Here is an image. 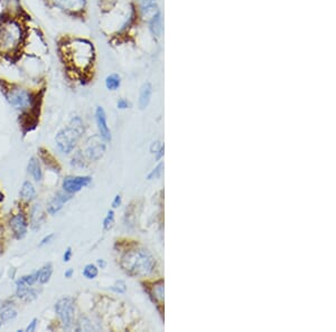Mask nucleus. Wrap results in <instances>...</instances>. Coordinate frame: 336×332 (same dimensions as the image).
I'll return each mask as SVG.
<instances>
[{
  "mask_svg": "<svg viewBox=\"0 0 336 332\" xmlns=\"http://www.w3.org/2000/svg\"><path fill=\"white\" fill-rule=\"evenodd\" d=\"M62 55L72 69L84 73L93 64L94 49L86 39H73L62 46Z\"/></svg>",
  "mask_w": 336,
  "mask_h": 332,
  "instance_id": "obj_1",
  "label": "nucleus"
},
{
  "mask_svg": "<svg viewBox=\"0 0 336 332\" xmlns=\"http://www.w3.org/2000/svg\"><path fill=\"white\" fill-rule=\"evenodd\" d=\"M121 267L128 275L134 278H146L155 271L156 260L149 250L134 249L121 257Z\"/></svg>",
  "mask_w": 336,
  "mask_h": 332,
  "instance_id": "obj_2",
  "label": "nucleus"
},
{
  "mask_svg": "<svg viewBox=\"0 0 336 332\" xmlns=\"http://www.w3.org/2000/svg\"><path fill=\"white\" fill-rule=\"evenodd\" d=\"M83 132L84 128L81 117H73L68 127L58 131L55 136V142H56L58 150L65 154L72 152Z\"/></svg>",
  "mask_w": 336,
  "mask_h": 332,
  "instance_id": "obj_3",
  "label": "nucleus"
},
{
  "mask_svg": "<svg viewBox=\"0 0 336 332\" xmlns=\"http://www.w3.org/2000/svg\"><path fill=\"white\" fill-rule=\"evenodd\" d=\"M24 32L20 23L14 18H7L2 20L0 27V44L7 50H17L23 44Z\"/></svg>",
  "mask_w": 336,
  "mask_h": 332,
  "instance_id": "obj_4",
  "label": "nucleus"
},
{
  "mask_svg": "<svg viewBox=\"0 0 336 332\" xmlns=\"http://www.w3.org/2000/svg\"><path fill=\"white\" fill-rule=\"evenodd\" d=\"M3 93H5L7 101L16 109L24 110L31 106L32 111L36 112L34 109L38 108V97H34L31 92L25 90V88L13 86L9 90H3Z\"/></svg>",
  "mask_w": 336,
  "mask_h": 332,
  "instance_id": "obj_5",
  "label": "nucleus"
},
{
  "mask_svg": "<svg viewBox=\"0 0 336 332\" xmlns=\"http://www.w3.org/2000/svg\"><path fill=\"white\" fill-rule=\"evenodd\" d=\"M55 312L60 316L63 326L66 329H70L74 322V302L70 298H63L55 304Z\"/></svg>",
  "mask_w": 336,
  "mask_h": 332,
  "instance_id": "obj_6",
  "label": "nucleus"
},
{
  "mask_svg": "<svg viewBox=\"0 0 336 332\" xmlns=\"http://www.w3.org/2000/svg\"><path fill=\"white\" fill-rule=\"evenodd\" d=\"M92 178L88 176H79V177H66L63 182V189L69 194H75L82 189V188L88 186L91 183Z\"/></svg>",
  "mask_w": 336,
  "mask_h": 332,
  "instance_id": "obj_7",
  "label": "nucleus"
},
{
  "mask_svg": "<svg viewBox=\"0 0 336 332\" xmlns=\"http://www.w3.org/2000/svg\"><path fill=\"white\" fill-rule=\"evenodd\" d=\"M54 5L69 14H79L86 8L87 0H52Z\"/></svg>",
  "mask_w": 336,
  "mask_h": 332,
  "instance_id": "obj_8",
  "label": "nucleus"
},
{
  "mask_svg": "<svg viewBox=\"0 0 336 332\" xmlns=\"http://www.w3.org/2000/svg\"><path fill=\"white\" fill-rule=\"evenodd\" d=\"M95 121H97L99 133L101 135V138L106 142L111 141V131H110L108 127V122H106V111L102 106H98L97 110H95Z\"/></svg>",
  "mask_w": 336,
  "mask_h": 332,
  "instance_id": "obj_9",
  "label": "nucleus"
},
{
  "mask_svg": "<svg viewBox=\"0 0 336 332\" xmlns=\"http://www.w3.org/2000/svg\"><path fill=\"white\" fill-rule=\"evenodd\" d=\"M73 198L72 194H69L64 191V193H58L51 199V201L47 205V213L50 215H55V214L60 212L63 208L64 204H66L69 200H71Z\"/></svg>",
  "mask_w": 336,
  "mask_h": 332,
  "instance_id": "obj_10",
  "label": "nucleus"
},
{
  "mask_svg": "<svg viewBox=\"0 0 336 332\" xmlns=\"http://www.w3.org/2000/svg\"><path fill=\"white\" fill-rule=\"evenodd\" d=\"M10 227H12L14 235L16 236L17 239L25 237L26 233H27L28 224L23 214H18V215L12 217V219H10Z\"/></svg>",
  "mask_w": 336,
  "mask_h": 332,
  "instance_id": "obj_11",
  "label": "nucleus"
},
{
  "mask_svg": "<svg viewBox=\"0 0 336 332\" xmlns=\"http://www.w3.org/2000/svg\"><path fill=\"white\" fill-rule=\"evenodd\" d=\"M151 95H153V86H151V84L149 82H147L143 84L141 88H140L138 101L140 110L147 109V106L149 105V103L151 101Z\"/></svg>",
  "mask_w": 336,
  "mask_h": 332,
  "instance_id": "obj_12",
  "label": "nucleus"
},
{
  "mask_svg": "<svg viewBox=\"0 0 336 332\" xmlns=\"http://www.w3.org/2000/svg\"><path fill=\"white\" fill-rule=\"evenodd\" d=\"M27 170L29 173H31V176L33 177V178H34L35 182H40V180H42L43 171H42V168H40V164L37 158L32 157L31 159H29Z\"/></svg>",
  "mask_w": 336,
  "mask_h": 332,
  "instance_id": "obj_13",
  "label": "nucleus"
},
{
  "mask_svg": "<svg viewBox=\"0 0 336 332\" xmlns=\"http://www.w3.org/2000/svg\"><path fill=\"white\" fill-rule=\"evenodd\" d=\"M150 298H153L156 303H162L164 301V281H158L151 286V290L148 291Z\"/></svg>",
  "mask_w": 336,
  "mask_h": 332,
  "instance_id": "obj_14",
  "label": "nucleus"
},
{
  "mask_svg": "<svg viewBox=\"0 0 336 332\" xmlns=\"http://www.w3.org/2000/svg\"><path fill=\"white\" fill-rule=\"evenodd\" d=\"M20 196L23 199L27 201H32L36 198V190L35 187L33 186V183L31 182H25L21 186L20 189Z\"/></svg>",
  "mask_w": 336,
  "mask_h": 332,
  "instance_id": "obj_15",
  "label": "nucleus"
},
{
  "mask_svg": "<svg viewBox=\"0 0 336 332\" xmlns=\"http://www.w3.org/2000/svg\"><path fill=\"white\" fill-rule=\"evenodd\" d=\"M105 152H106V146L102 145V143L101 145L98 143V145H93V146L88 147V150H87L88 157L90 158L91 160H99L100 158H102Z\"/></svg>",
  "mask_w": 336,
  "mask_h": 332,
  "instance_id": "obj_16",
  "label": "nucleus"
},
{
  "mask_svg": "<svg viewBox=\"0 0 336 332\" xmlns=\"http://www.w3.org/2000/svg\"><path fill=\"white\" fill-rule=\"evenodd\" d=\"M149 29L151 32V34L156 37H159L161 34V16L160 13H158L155 15V16L149 19Z\"/></svg>",
  "mask_w": 336,
  "mask_h": 332,
  "instance_id": "obj_17",
  "label": "nucleus"
},
{
  "mask_svg": "<svg viewBox=\"0 0 336 332\" xmlns=\"http://www.w3.org/2000/svg\"><path fill=\"white\" fill-rule=\"evenodd\" d=\"M43 219H44V215H43L42 208L39 207V205H35V207L32 212V227H33V230H37V228H39Z\"/></svg>",
  "mask_w": 336,
  "mask_h": 332,
  "instance_id": "obj_18",
  "label": "nucleus"
},
{
  "mask_svg": "<svg viewBox=\"0 0 336 332\" xmlns=\"http://www.w3.org/2000/svg\"><path fill=\"white\" fill-rule=\"evenodd\" d=\"M121 85V79L118 74L113 73L110 74L109 76H106V87L108 88L109 91H116Z\"/></svg>",
  "mask_w": 336,
  "mask_h": 332,
  "instance_id": "obj_19",
  "label": "nucleus"
},
{
  "mask_svg": "<svg viewBox=\"0 0 336 332\" xmlns=\"http://www.w3.org/2000/svg\"><path fill=\"white\" fill-rule=\"evenodd\" d=\"M52 273H53V266H52V264L49 263L45 266L42 267L39 270V278H38V281L39 283L42 284H45L50 281L51 276H52Z\"/></svg>",
  "mask_w": 336,
  "mask_h": 332,
  "instance_id": "obj_20",
  "label": "nucleus"
},
{
  "mask_svg": "<svg viewBox=\"0 0 336 332\" xmlns=\"http://www.w3.org/2000/svg\"><path fill=\"white\" fill-rule=\"evenodd\" d=\"M83 276L88 280H93L99 274V267L94 264H87L83 268Z\"/></svg>",
  "mask_w": 336,
  "mask_h": 332,
  "instance_id": "obj_21",
  "label": "nucleus"
},
{
  "mask_svg": "<svg viewBox=\"0 0 336 332\" xmlns=\"http://www.w3.org/2000/svg\"><path fill=\"white\" fill-rule=\"evenodd\" d=\"M16 286H17V289H16V295H17V297L20 298V299H25L26 295L28 294L29 290H31V289H29V286L24 282L23 279L18 280V281L16 282Z\"/></svg>",
  "mask_w": 336,
  "mask_h": 332,
  "instance_id": "obj_22",
  "label": "nucleus"
},
{
  "mask_svg": "<svg viewBox=\"0 0 336 332\" xmlns=\"http://www.w3.org/2000/svg\"><path fill=\"white\" fill-rule=\"evenodd\" d=\"M17 316V311L13 308H5L0 312V319L1 321H9Z\"/></svg>",
  "mask_w": 336,
  "mask_h": 332,
  "instance_id": "obj_23",
  "label": "nucleus"
},
{
  "mask_svg": "<svg viewBox=\"0 0 336 332\" xmlns=\"http://www.w3.org/2000/svg\"><path fill=\"white\" fill-rule=\"evenodd\" d=\"M114 224V212L111 209L109 210L108 214H106V218L103 219V230L109 231L111 230Z\"/></svg>",
  "mask_w": 336,
  "mask_h": 332,
  "instance_id": "obj_24",
  "label": "nucleus"
},
{
  "mask_svg": "<svg viewBox=\"0 0 336 332\" xmlns=\"http://www.w3.org/2000/svg\"><path fill=\"white\" fill-rule=\"evenodd\" d=\"M38 278H39V270L34 272V273H33V274L25 275L21 279L24 280V282L27 284L28 286H32V285H34V284L38 281Z\"/></svg>",
  "mask_w": 336,
  "mask_h": 332,
  "instance_id": "obj_25",
  "label": "nucleus"
},
{
  "mask_svg": "<svg viewBox=\"0 0 336 332\" xmlns=\"http://www.w3.org/2000/svg\"><path fill=\"white\" fill-rule=\"evenodd\" d=\"M162 170H164V164H162V162H160V164L158 165L156 168H154L153 170H151V171L149 172V175L147 176V179H148V180H153V179L159 178L160 175H161V172H162Z\"/></svg>",
  "mask_w": 336,
  "mask_h": 332,
  "instance_id": "obj_26",
  "label": "nucleus"
},
{
  "mask_svg": "<svg viewBox=\"0 0 336 332\" xmlns=\"http://www.w3.org/2000/svg\"><path fill=\"white\" fill-rule=\"evenodd\" d=\"M113 292L116 293H124L125 291H127V285H125V282L123 281V280H120V281H117L116 283L113 284V285L110 287Z\"/></svg>",
  "mask_w": 336,
  "mask_h": 332,
  "instance_id": "obj_27",
  "label": "nucleus"
},
{
  "mask_svg": "<svg viewBox=\"0 0 336 332\" xmlns=\"http://www.w3.org/2000/svg\"><path fill=\"white\" fill-rule=\"evenodd\" d=\"M131 106V103L128 101L127 99H120L119 101L117 103V108L119 110H125V109H129Z\"/></svg>",
  "mask_w": 336,
  "mask_h": 332,
  "instance_id": "obj_28",
  "label": "nucleus"
},
{
  "mask_svg": "<svg viewBox=\"0 0 336 332\" xmlns=\"http://www.w3.org/2000/svg\"><path fill=\"white\" fill-rule=\"evenodd\" d=\"M71 257H72V249L71 247H68L65 250L64 255H63V261H64L65 263H68V262H70V260H71Z\"/></svg>",
  "mask_w": 336,
  "mask_h": 332,
  "instance_id": "obj_29",
  "label": "nucleus"
},
{
  "mask_svg": "<svg viewBox=\"0 0 336 332\" xmlns=\"http://www.w3.org/2000/svg\"><path fill=\"white\" fill-rule=\"evenodd\" d=\"M164 153H165V146H162V145H161L159 149L157 150V152L155 153V154H156V156H155V158H156V160H157V161H159V160L161 159V158L164 157Z\"/></svg>",
  "mask_w": 336,
  "mask_h": 332,
  "instance_id": "obj_30",
  "label": "nucleus"
},
{
  "mask_svg": "<svg viewBox=\"0 0 336 332\" xmlns=\"http://www.w3.org/2000/svg\"><path fill=\"white\" fill-rule=\"evenodd\" d=\"M120 205H121V196L120 195H116V197L113 198V201H112V207L118 208Z\"/></svg>",
  "mask_w": 336,
  "mask_h": 332,
  "instance_id": "obj_31",
  "label": "nucleus"
},
{
  "mask_svg": "<svg viewBox=\"0 0 336 332\" xmlns=\"http://www.w3.org/2000/svg\"><path fill=\"white\" fill-rule=\"evenodd\" d=\"M36 326H37V319H33V321H32L31 323H29V326L27 327V329H26V331H28V332L35 331Z\"/></svg>",
  "mask_w": 336,
  "mask_h": 332,
  "instance_id": "obj_32",
  "label": "nucleus"
},
{
  "mask_svg": "<svg viewBox=\"0 0 336 332\" xmlns=\"http://www.w3.org/2000/svg\"><path fill=\"white\" fill-rule=\"evenodd\" d=\"M160 146H161V145L159 143V141H156V142L151 143L150 152H151V153H156V152H157V150L160 148Z\"/></svg>",
  "mask_w": 336,
  "mask_h": 332,
  "instance_id": "obj_33",
  "label": "nucleus"
},
{
  "mask_svg": "<svg viewBox=\"0 0 336 332\" xmlns=\"http://www.w3.org/2000/svg\"><path fill=\"white\" fill-rule=\"evenodd\" d=\"M53 237H54V234H50V235H47L46 237H44V238L42 239V242L39 243V246H43V245L47 244V243H50V242L52 241V238H53Z\"/></svg>",
  "mask_w": 336,
  "mask_h": 332,
  "instance_id": "obj_34",
  "label": "nucleus"
},
{
  "mask_svg": "<svg viewBox=\"0 0 336 332\" xmlns=\"http://www.w3.org/2000/svg\"><path fill=\"white\" fill-rule=\"evenodd\" d=\"M73 274H74V270H73V268H69V270L65 271L64 276L66 279H70V278H72Z\"/></svg>",
  "mask_w": 336,
  "mask_h": 332,
  "instance_id": "obj_35",
  "label": "nucleus"
},
{
  "mask_svg": "<svg viewBox=\"0 0 336 332\" xmlns=\"http://www.w3.org/2000/svg\"><path fill=\"white\" fill-rule=\"evenodd\" d=\"M97 264H98V266L101 267V268H106V262L105 260H102V258L101 260H98Z\"/></svg>",
  "mask_w": 336,
  "mask_h": 332,
  "instance_id": "obj_36",
  "label": "nucleus"
},
{
  "mask_svg": "<svg viewBox=\"0 0 336 332\" xmlns=\"http://www.w3.org/2000/svg\"><path fill=\"white\" fill-rule=\"evenodd\" d=\"M0 328H1V322H0Z\"/></svg>",
  "mask_w": 336,
  "mask_h": 332,
  "instance_id": "obj_37",
  "label": "nucleus"
},
{
  "mask_svg": "<svg viewBox=\"0 0 336 332\" xmlns=\"http://www.w3.org/2000/svg\"><path fill=\"white\" fill-rule=\"evenodd\" d=\"M149 1H154V0H149Z\"/></svg>",
  "mask_w": 336,
  "mask_h": 332,
  "instance_id": "obj_38",
  "label": "nucleus"
},
{
  "mask_svg": "<svg viewBox=\"0 0 336 332\" xmlns=\"http://www.w3.org/2000/svg\"><path fill=\"white\" fill-rule=\"evenodd\" d=\"M0 253H1V249H0Z\"/></svg>",
  "mask_w": 336,
  "mask_h": 332,
  "instance_id": "obj_39",
  "label": "nucleus"
}]
</instances>
